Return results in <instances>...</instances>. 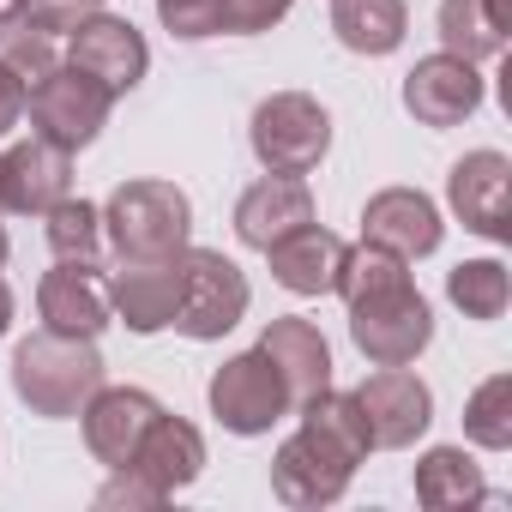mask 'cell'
I'll use <instances>...</instances> for the list:
<instances>
[{
  "instance_id": "cell-1",
  "label": "cell",
  "mask_w": 512,
  "mask_h": 512,
  "mask_svg": "<svg viewBox=\"0 0 512 512\" xmlns=\"http://www.w3.org/2000/svg\"><path fill=\"white\" fill-rule=\"evenodd\" d=\"M338 296L350 308V338L374 368H410L434 344V308L410 278V260L362 241L350 247Z\"/></svg>"
},
{
  "instance_id": "cell-2",
  "label": "cell",
  "mask_w": 512,
  "mask_h": 512,
  "mask_svg": "<svg viewBox=\"0 0 512 512\" xmlns=\"http://www.w3.org/2000/svg\"><path fill=\"white\" fill-rule=\"evenodd\" d=\"M368 452H374V440H368V422H362L356 398L326 386L320 398L302 404V428L278 446L272 494L296 512L332 506V500H344V488H350V476Z\"/></svg>"
},
{
  "instance_id": "cell-3",
  "label": "cell",
  "mask_w": 512,
  "mask_h": 512,
  "mask_svg": "<svg viewBox=\"0 0 512 512\" xmlns=\"http://www.w3.org/2000/svg\"><path fill=\"white\" fill-rule=\"evenodd\" d=\"M103 386V356L97 338H67V332H31L13 350V392L31 416H79L91 392Z\"/></svg>"
},
{
  "instance_id": "cell-4",
  "label": "cell",
  "mask_w": 512,
  "mask_h": 512,
  "mask_svg": "<svg viewBox=\"0 0 512 512\" xmlns=\"http://www.w3.org/2000/svg\"><path fill=\"white\" fill-rule=\"evenodd\" d=\"M103 235L121 260H175L193 235V205L175 181H121L103 205Z\"/></svg>"
},
{
  "instance_id": "cell-5",
  "label": "cell",
  "mask_w": 512,
  "mask_h": 512,
  "mask_svg": "<svg viewBox=\"0 0 512 512\" xmlns=\"http://www.w3.org/2000/svg\"><path fill=\"white\" fill-rule=\"evenodd\" d=\"M247 145L266 163V175H314L332 151V115L308 91H278L253 109Z\"/></svg>"
},
{
  "instance_id": "cell-6",
  "label": "cell",
  "mask_w": 512,
  "mask_h": 512,
  "mask_svg": "<svg viewBox=\"0 0 512 512\" xmlns=\"http://www.w3.org/2000/svg\"><path fill=\"white\" fill-rule=\"evenodd\" d=\"M181 272H187V284H181L175 332L193 338V344H211V338L235 332L247 302H253L247 272L229 260V253H217V247H181Z\"/></svg>"
},
{
  "instance_id": "cell-7",
  "label": "cell",
  "mask_w": 512,
  "mask_h": 512,
  "mask_svg": "<svg viewBox=\"0 0 512 512\" xmlns=\"http://www.w3.org/2000/svg\"><path fill=\"white\" fill-rule=\"evenodd\" d=\"M25 109H31V133L61 145V151H85L103 127H109V109H115V91H103L91 73L79 67H55L43 73L31 91H25Z\"/></svg>"
},
{
  "instance_id": "cell-8",
  "label": "cell",
  "mask_w": 512,
  "mask_h": 512,
  "mask_svg": "<svg viewBox=\"0 0 512 512\" xmlns=\"http://www.w3.org/2000/svg\"><path fill=\"white\" fill-rule=\"evenodd\" d=\"M205 398H211V416H217L229 434H272V422H284V416L296 410L284 374H278L260 350L229 356V362L211 374Z\"/></svg>"
},
{
  "instance_id": "cell-9",
  "label": "cell",
  "mask_w": 512,
  "mask_h": 512,
  "mask_svg": "<svg viewBox=\"0 0 512 512\" xmlns=\"http://www.w3.org/2000/svg\"><path fill=\"white\" fill-rule=\"evenodd\" d=\"M67 67H79V73H91L103 91L127 97V91L145 79L151 49H145V37H139L127 19H115V13H79L73 31H67Z\"/></svg>"
},
{
  "instance_id": "cell-10",
  "label": "cell",
  "mask_w": 512,
  "mask_h": 512,
  "mask_svg": "<svg viewBox=\"0 0 512 512\" xmlns=\"http://www.w3.org/2000/svg\"><path fill=\"white\" fill-rule=\"evenodd\" d=\"M350 398H356V410L368 422V440L386 446V452L416 446L428 434V422H434V392L410 368H374Z\"/></svg>"
},
{
  "instance_id": "cell-11",
  "label": "cell",
  "mask_w": 512,
  "mask_h": 512,
  "mask_svg": "<svg viewBox=\"0 0 512 512\" xmlns=\"http://www.w3.org/2000/svg\"><path fill=\"white\" fill-rule=\"evenodd\" d=\"M181 284H187L181 253H175V260H121V272H109V308H115V320L127 332L151 338V332L175 326Z\"/></svg>"
},
{
  "instance_id": "cell-12",
  "label": "cell",
  "mask_w": 512,
  "mask_h": 512,
  "mask_svg": "<svg viewBox=\"0 0 512 512\" xmlns=\"http://www.w3.org/2000/svg\"><path fill=\"white\" fill-rule=\"evenodd\" d=\"M446 199H452L458 223L476 229L482 241H506L512 235V163L500 151L458 157L452 175H446Z\"/></svg>"
},
{
  "instance_id": "cell-13",
  "label": "cell",
  "mask_w": 512,
  "mask_h": 512,
  "mask_svg": "<svg viewBox=\"0 0 512 512\" xmlns=\"http://www.w3.org/2000/svg\"><path fill=\"white\" fill-rule=\"evenodd\" d=\"M404 109L422 121V127H458L482 109V73L476 61L464 55H428L404 73Z\"/></svg>"
},
{
  "instance_id": "cell-14",
  "label": "cell",
  "mask_w": 512,
  "mask_h": 512,
  "mask_svg": "<svg viewBox=\"0 0 512 512\" xmlns=\"http://www.w3.org/2000/svg\"><path fill=\"white\" fill-rule=\"evenodd\" d=\"M37 314L49 332L67 338H97L115 308H109V278L97 272V260H55V272L37 284Z\"/></svg>"
},
{
  "instance_id": "cell-15",
  "label": "cell",
  "mask_w": 512,
  "mask_h": 512,
  "mask_svg": "<svg viewBox=\"0 0 512 512\" xmlns=\"http://www.w3.org/2000/svg\"><path fill=\"white\" fill-rule=\"evenodd\" d=\"M79 416H85V446H91V458L109 464V470H127L133 452H139V440H145V428L163 416V404H157L151 392H139V386H97Z\"/></svg>"
},
{
  "instance_id": "cell-16",
  "label": "cell",
  "mask_w": 512,
  "mask_h": 512,
  "mask_svg": "<svg viewBox=\"0 0 512 512\" xmlns=\"http://www.w3.org/2000/svg\"><path fill=\"white\" fill-rule=\"evenodd\" d=\"M446 235L440 223V205L416 187H386L362 205V241L398 253V260H422V253H434Z\"/></svg>"
},
{
  "instance_id": "cell-17",
  "label": "cell",
  "mask_w": 512,
  "mask_h": 512,
  "mask_svg": "<svg viewBox=\"0 0 512 512\" xmlns=\"http://www.w3.org/2000/svg\"><path fill=\"white\" fill-rule=\"evenodd\" d=\"M73 187V151L49 145V139H19L7 157H0V199L7 211H25V217H43L49 205H61Z\"/></svg>"
},
{
  "instance_id": "cell-18",
  "label": "cell",
  "mask_w": 512,
  "mask_h": 512,
  "mask_svg": "<svg viewBox=\"0 0 512 512\" xmlns=\"http://www.w3.org/2000/svg\"><path fill=\"white\" fill-rule=\"evenodd\" d=\"M253 350H260V356L284 374V386H290V404H296V410L332 386V344H326V332H320L314 320H302V314L272 320Z\"/></svg>"
},
{
  "instance_id": "cell-19",
  "label": "cell",
  "mask_w": 512,
  "mask_h": 512,
  "mask_svg": "<svg viewBox=\"0 0 512 512\" xmlns=\"http://www.w3.org/2000/svg\"><path fill=\"white\" fill-rule=\"evenodd\" d=\"M266 260H272V278H278L290 296H338V278H344L350 247H344L332 229L302 223V229H290L284 241L266 247Z\"/></svg>"
},
{
  "instance_id": "cell-20",
  "label": "cell",
  "mask_w": 512,
  "mask_h": 512,
  "mask_svg": "<svg viewBox=\"0 0 512 512\" xmlns=\"http://www.w3.org/2000/svg\"><path fill=\"white\" fill-rule=\"evenodd\" d=\"M302 223H314V193H308L302 175H266V181H253L235 199V235H241V247H260L266 253L272 241H284Z\"/></svg>"
},
{
  "instance_id": "cell-21",
  "label": "cell",
  "mask_w": 512,
  "mask_h": 512,
  "mask_svg": "<svg viewBox=\"0 0 512 512\" xmlns=\"http://www.w3.org/2000/svg\"><path fill=\"white\" fill-rule=\"evenodd\" d=\"M127 470H139L145 482H157L163 494H175V488L199 482V470H205V434H199L193 422H181V416L163 410V416L145 428V440H139V452H133Z\"/></svg>"
},
{
  "instance_id": "cell-22",
  "label": "cell",
  "mask_w": 512,
  "mask_h": 512,
  "mask_svg": "<svg viewBox=\"0 0 512 512\" xmlns=\"http://www.w3.org/2000/svg\"><path fill=\"white\" fill-rule=\"evenodd\" d=\"M416 500H422L428 512H458V506L488 500L482 464H476L464 446H428V452L416 458Z\"/></svg>"
},
{
  "instance_id": "cell-23",
  "label": "cell",
  "mask_w": 512,
  "mask_h": 512,
  "mask_svg": "<svg viewBox=\"0 0 512 512\" xmlns=\"http://www.w3.org/2000/svg\"><path fill=\"white\" fill-rule=\"evenodd\" d=\"M512 31V0H440V43L446 55L488 61L506 49Z\"/></svg>"
},
{
  "instance_id": "cell-24",
  "label": "cell",
  "mask_w": 512,
  "mask_h": 512,
  "mask_svg": "<svg viewBox=\"0 0 512 512\" xmlns=\"http://www.w3.org/2000/svg\"><path fill=\"white\" fill-rule=\"evenodd\" d=\"M410 31L404 0H332V37L350 55H392Z\"/></svg>"
},
{
  "instance_id": "cell-25",
  "label": "cell",
  "mask_w": 512,
  "mask_h": 512,
  "mask_svg": "<svg viewBox=\"0 0 512 512\" xmlns=\"http://www.w3.org/2000/svg\"><path fill=\"white\" fill-rule=\"evenodd\" d=\"M446 296L464 320H500L506 302H512V278L500 260H464L446 272Z\"/></svg>"
},
{
  "instance_id": "cell-26",
  "label": "cell",
  "mask_w": 512,
  "mask_h": 512,
  "mask_svg": "<svg viewBox=\"0 0 512 512\" xmlns=\"http://www.w3.org/2000/svg\"><path fill=\"white\" fill-rule=\"evenodd\" d=\"M49 217V247H55V260H97L103 253V211L91 199H61L43 211Z\"/></svg>"
},
{
  "instance_id": "cell-27",
  "label": "cell",
  "mask_w": 512,
  "mask_h": 512,
  "mask_svg": "<svg viewBox=\"0 0 512 512\" xmlns=\"http://www.w3.org/2000/svg\"><path fill=\"white\" fill-rule=\"evenodd\" d=\"M464 434L482 446V452H506L512 446V374H494L470 392L464 404Z\"/></svg>"
},
{
  "instance_id": "cell-28",
  "label": "cell",
  "mask_w": 512,
  "mask_h": 512,
  "mask_svg": "<svg viewBox=\"0 0 512 512\" xmlns=\"http://www.w3.org/2000/svg\"><path fill=\"white\" fill-rule=\"evenodd\" d=\"M290 19V0H217V37H260Z\"/></svg>"
},
{
  "instance_id": "cell-29",
  "label": "cell",
  "mask_w": 512,
  "mask_h": 512,
  "mask_svg": "<svg viewBox=\"0 0 512 512\" xmlns=\"http://www.w3.org/2000/svg\"><path fill=\"white\" fill-rule=\"evenodd\" d=\"M157 19L169 37L199 43V37H217V0H157Z\"/></svg>"
},
{
  "instance_id": "cell-30",
  "label": "cell",
  "mask_w": 512,
  "mask_h": 512,
  "mask_svg": "<svg viewBox=\"0 0 512 512\" xmlns=\"http://www.w3.org/2000/svg\"><path fill=\"white\" fill-rule=\"evenodd\" d=\"M169 494L157 488V482H145L139 470H115L103 488H97V506H127V512H157Z\"/></svg>"
},
{
  "instance_id": "cell-31",
  "label": "cell",
  "mask_w": 512,
  "mask_h": 512,
  "mask_svg": "<svg viewBox=\"0 0 512 512\" xmlns=\"http://www.w3.org/2000/svg\"><path fill=\"white\" fill-rule=\"evenodd\" d=\"M19 121H25V85H19L7 67H0V139H7Z\"/></svg>"
},
{
  "instance_id": "cell-32",
  "label": "cell",
  "mask_w": 512,
  "mask_h": 512,
  "mask_svg": "<svg viewBox=\"0 0 512 512\" xmlns=\"http://www.w3.org/2000/svg\"><path fill=\"white\" fill-rule=\"evenodd\" d=\"M7 326H13V290H7V278H0V338H7Z\"/></svg>"
},
{
  "instance_id": "cell-33",
  "label": "cell",
  "mask_w": 512,
  "mask_h": 512,
  "mask_svg": "<svg viewBox=\"0 0 512 512\" xmlns=\"http://www.w3.org/2000/svg\"><path fill=\"white\" fill-rule=\"evenodd\" d=\"M31 13V0H0V25H13V19H25Z\"/></svg>"
},
{
  "instance_id": "cell-34",
  "label": "cell",
  "mask_w": 512,
  "mask_h": 512,
  "mask_svg": "<svg viewBox=\"0 0 512 512\" xmlns=\"http://www.w3.org/2000/svg\"><path fill=\"white\" fill-rule=\"evenodd\" d=\"M0 266H7V229H0Z\"/></svg>"
},
{
  "instance_id": "cell-35",
  "label": "cell",
  "mask_w": 512,
  "mask_h": 512,
  "mask_svg": "<svg viewBox=\"0 0 512 512\" xmlns=\"http://www.w3.org/2000/svg\"><path fill=\"white\" fill-rule=\"evenodd\" d=\"M73 7H79V13H85V7H97V0H73Z\"/></svg>"
},
{
  "instance_id": "cell-36",
  "label": "cell",
  "mask_w": 512,
  "mask_h": 512,
  "mask_svg": "<svg viewBox=\"0 0 512 512\" xmlns=\"http://www.w3.org/2000/svg\"><path fill=\"white\" fill-rule=\"evenodd\" d=\"M0 211H7V199H0Z\"/></svg>"
}]
</instances>
